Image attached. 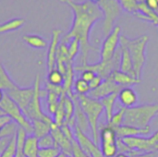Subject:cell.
Returning a JSON list of instances; mask_svg holds the SVG:
<instances>
[{
  "label": "cell",
  "mask_w": 158,
  "mask_h": 157,
  "mask_svg": "<svg viewBox=\"0 0 158 157\" xmlns=\"http://www.w3.org/2000/svg\"><path fill=\"white\" fill-rule=\"evenodd\" d=\"M123 10L131 13H136L138 11V4L135 0H118Z\"/></svg>",
  "instance_id": "d590c367"
},
{
  "label": "cell",
  "mask_w": 158,
  "mask_h": 157,
  "mask_svg": "<svg viewBox=\"0 0 158 157\" xmlns=\"http://www.w3.org/2000/svg\"><path fill=\"white\" fill-rule=\"evenodd\" d=\"M97 6L103 13V32L106 37L114 29V24L123 9L118 0H100Z\"/></svg>",
  "instance_id": "8992f818"
},
{
  "label": "cell",
  "mask_w": 158,
  "mask_h": 157,
  "mask_svg": "<svg viewBox=\"0 0 158 157\" xmlns=\"http://www.w3.org/2000/svg\"><path fill=\"white\" fill-rule=\"evenodd\" d=\"M68 43V53H69V58L71 62H73L74 58L77 56L79 52L81 51V43L78 39L72 38L69 41L67 42Z\"/></svg>",
  "instance_id": "d6a6232c"
},
{
  "label": "cell",
  "mask_w": 158,
  "mask_h": 157,
  "mask_svg": "<svg viewBox=\"0 0 158 157\" xmlns=\"http://www.w3.org/2000/svg\"><path fill=\"white\" fill-rule=\"evenodd\" d=\"M15 154H16V134L12 136L8 146L3 152L0 157H15Z\"/></svg>",
  "instance_id": "74e56055"
},
{
  "label": "cell",
  "mask_w": 158,
  "mask_h": 157,
  "mask_svg": "<svg viewBox=\"0 0 158 157\" xmlns=\"http://www.w3.org/2000/svg\"><path fill=\"white\" fill-rule=\"evenodd\" d=\"M121 28L115 26L112 31L106 37L101 50V62H106L113 58L119 47Z\"/></svg>",
  "instance_id": "8fae6325"
},
{
  "label": "cell",
  "mask_w": 158,
  "mask_h": 157,
  "mask_svg": "<svg viewBox=\"0 0 158 157\" xmlns=\"http://www.w3.org/2000/svg\"><path fill=\"white\" fill-rule=\"evenodd\" d=\"M74 137L82 151L89 157H104L101 152V149L98 145L91 140L85 132H83L77 125L75 126L74 130Z\"/></svg>",
  "instance_id": "7c38bea8"
},
{
  "label": "cell",
  "mask_w": 158,
  "mask_h": 157,
  "mask_svg": "<svg viewBox=\"0 0 158 157\" xmlns=\"http://www.w3.org/2000/svg\"><path fill=\"white\" fill-rule=\"evenodd\" d=\"M22 157H26V156H24V155H23V156H22Z\"/></svg>",
  "instance_id": "816d5d0a"
},
{
  "label": "cell",
  "mask_w": 158,
  "mask_h": 157,
  "mask_svg": "<svg viewBox=\"0 0 158 157\" xmlns=\"http://www.w3.org/2000/svg\"><path fill=\"white\" fill-rule=\"evenodd\" d=\"M22 40L31 47L36 48V49H43L47 47L48 43L47 42L37 34H25L22 37Z\"/></svg>",
  "instance_id": "4316f807"
},
{
  "label": "cell",
  "mask_w": 158,
  "mask_h": 157,
  "mask_svg": "<svg viewBox=\"0 0 158 157\" xmlns=\"http://www.w3.org/2000/svg\"><path fill=\"white\" fill-rule=\"evenodd\" d=\"M64 109H65V123L68 124L75 115V105L72 99L66 95L64 98Z\"/></svg>",
  "instance_id": "f1b7e54d"
},
{
  "label": "cell",
  "mask_w": 158,
  "mask_h": 157,
  "mask_svg": "<svg viewBox=\"0 0 158 157\" xmlns=\"http://www.w3.org/2000/svg\"><path fill=\"white\" fill-rule=\"evenodd\" d=\"M31 124L33 129L32 134L38 139L49 134L51 131V126L53 125V123L51 124L44 120H33L31 121Z\"/></svg>",
  "instance_id": "d4e9b609"
},
{
  "label": "cell",
  "mask_w": 158,
  "mask_h": 157,
  "mask_svg": "<svg viewBox=\"0 0 158 157\" xmlns=\"http://www.w3.org/2000/svg\"><path fill=\"white\" fill-rule=\"evenodd\" d=\"M121 89L122 87L118 86L110 78H108L106 80H104L102 84L97 89L91 91L87 95L93 99L100 101L107 95H110L112 93H118Z\"/></svg>",
  "instance_id": "5bb4252c"
},
{
  "label": "cell",
  "mask_w": 158,
  "mask_h": 157,
  "mask_svg": "<svg viewBox=\"0 0 158 157\" xmlns=\"http://www.w3.org/2000/svg\"><path fill=\"white\" fill-rule=\"evenodd\" d=\"M47 82L55 86H62L64 82V75L57 68H54L48 72Z\"/></svg>",
  "instance_id": "1f68e13d"
},
{
  "label": "cell",
  "mask_w": 158,
  "mask_h": 157,
  "mask_svg": "<svg viewBox=\"0 0 158 157\" xmlns=\"http://www.w3.org/2000/svg\"><path fill=\"white\" fill-rule=\"evenodd\" d=\"M33 86L29 88H20L18 87L11 91L6 92L7 95L21 108L23 113H25L28 108L32 97H33Z\"/></svg>",
  "instance_id": "4fadbf2b"
},
{
  "label": "cell",
  "mask_w": 158,
  "mask_h": 157,
  "mask_svg": "<svg viewBox=\"0 0 158 157\" xmlns=\"http://www.w3.org/2000/svg\"><path fill=\"white\" fill-rule=\"evenodd\" d=\"M74 84V67L72 62L67 65V70L64 74V82H63V90L64 93L69 95L72 92V87Z\"/></svg>",
  "instance_id": "603a6c76"
},
{
  "label": "cell",
  "mask_w": 158,
  "mask_h": 157,
  "mask_svg": "<svg viewBox=\"0 0 158 157\" xmlns=\"http://www.w3.org/2000/svg\"><path fill=\"white\" fill-rule=\"evenodd\" d=\"M116 84H118V86L122 87V88H126V87H131L135 84H139L141 82V80L124 73L120 70H117L115 72L112 73V75L109 77Z\"/></svg>",
  "instance_id": "ac0fdd59"
},
{
  "label": "cell",
  "mask_w": 158,
  "mask_h": 157,
  "mask_svg": "<svg viewBox=\"0 0 158 157\" xmlns=\"http://www.w3.org/2000/svg\"><path fill=\"white\" fill-rule=\"evenodd\" d=\"M62 31L60 30L55 29L52 31V35H51V42L49 43V47H48V51H47V69L48 72L53 70L54 68H56V53H57V49L60 43V35H61Z\"/></svg>",
  "instance_id": "2e32d148"
},
{
  "label": "cell",
  "mask_w": 158,
  "mask_h": 157,
  "mask_svg": "<svg viewBox=\"0 0 158 157\" xmlns=\"http://www.w3.org/2000/svg\"><path fill=\"white\" fill-rule=\"evenodd\" d=\"M39 150L38 138H36L33 134L28 135L23 148V155L26 157H38Z\"/></svg>",
  "instance_id": "44dd1931"
},
{
  "label": "cell",
  "mask_w": 158,
  "mask_h": 157,
  "mask_svg": "<svg viewBox=\"0 0 158 157\" xmlns=\"http://www.w3.org/2000/svg\"><path fill=\"white\" fill-rule=\"evenodd\" d=\"M120 60H121V51H120V48L118 47L115 56L109 61H106V62L100 61L99 63L93 64V65L87 64L85 66H81V65L77 66L74 68V70L82 71L84 69H90V70L94 71L96 75H99L100 77H102L104 80H106L112 75L113 72L119 70Z\"/></svg>",
  "instance_id": "9c48e42d"
},
{
  "label": "cell",
  "mask_w": 158,
  "mask_h": 157,
  "mask_svg": "<svg viewBox=\"0 0 158 157\" xmlns=\"http://www.w3.org/2000/svg\"><path fill=\"white\" fill-rule=\"evenodd\" d=\"M95 76H96V74H95L94 71H92V70H90V69H84V70L81 71V79H82V80H84L85 81H87L88 83H90V82L94 79Z\"/></svg>",
  "instance_id": "ab89813d"
},
{
  "label": "cell",
  "mask_w": 158,
  "mask_h": 157,
  "mask_svg": "<svg viewBox=\"0 0 158 157\" xmlns=\"http://www.w3.org/2000/svg\"><path fill=\"white\" fill-rule=\"evenodd\" d=\"M71 157H89L81 148L77 141L74 139L72 141V155Z\"/></svg>",
  "instance_id": "f35d334b"
},
{
  "label": "cell",
  "mask_w": 158,
  "mask_h": 157,
  "mask_svg": "<svg viewBox=\"0 0 158 157\" xmlns=\"http://www.w3.org/2000/svg\"><path fill=\"white\" fill-rule=\"evenodd\" d=\"M19 87V85H17L14 81H12V79L8 76L6 68H4L2 62L0 61V89L3 91H6L8 92V91H11L13 89H16Z\"/></svg>",
  "instance_id": "cb8c5ba5"
},
{
  "label": "cell",
  "mask_w": 158,
  "mask_h": 157,
  "mask_svg": "<svg viewBox=\"0 0 158 157\" xmlns=\"http://www.w3.org/2000/svg\"><path fill=\"white\" fill-rule=\"evenodd\" d=\"M14 136V135H13ZM11 137H4L0 139V155L3 154V152L6 149V147L8 146L10 141H11Z\"/></svg>",
  "instance_id": "b9f144b4"
},
{
  "label": "cell",
  "mask_w": 158,
  "mask_h": 157,
  "mask_svg": "<svg viewBox=\"0 0 158 157\" xmlns=\"http://www.w3.org/2000/svg\"><path fill=\"white\" fill-rule=\"evenodd\" d=\"M125 111H126V108L124 107H121L118 112L114 113L111 120L109 122H107V126L108 127H111L113 128L114 130L122 126L123 124V120H124V116H125Z\"/></svg>",
  "instance_id": "836d02e7"
},
{
  "label": "cell",
  "mask_w": 158,
  "mask_h": 157,
  "mask_svg": "<svg viewBox=\"0 0 158 157\" xmlns=\"http://www.w3.org/2000/svg\"><path fill=\"white\" fill-rule=\"evenodd\" d=\"M61 154V151L57 147L40 149L38 157H57Z\"/></svg>",
  "instance_id": "8d00e7d4"
},
{
  "label": "cell",
  "mask_w": 158,
  "mask_h": 157,
  "mask_svg": "<svg viewBox=\"0 0 158 157\" xmlns=\"http://www.w3.org/2000/svg\"><path fill=\"white\" fill-rule=\"evenodd\" d=\"M118 99L119 100L122 107L124 108H131L136 105L138 101V96L135 91L131 87L122 88L119 93H118Z\"/></svg>",
  "instance_id": "d6986e66"
},
{
  "label": "cell",
  "mask_w": 158,
  "mask_h": 157,
  "mask_svg": "<svg viewBox=\"0 0 158 157\" xmlns=\"http://www.w3.org/2000/svg\"><path fill=\"white\" fill-rule=\"evenodd\" d=\"M103 81H104V79H103L102 77H100L99 75H96V76L94 77V80L89 83L90 88H91V91L97 89V88L102 84Z\"/></svg>",
  "instance_id": "60d3db41"
},
{
  "label": "cell",
  "mask_w": 158,
  "mask_h": 157,
  "mask_svg": "<svg viewBox=\"0 0 158 157\" xmlns=\"http://www.w3.org/2000/svg\"><path fill=\"white\" fill-rule=\"evenodd\" d=\"M90 1H92L93 3H95V4H97L100 0H90Z\"/></svg>",
  "instance_id": "681fc988"
},
{
  "label": "cell",
  "mask_w": 158,
  "mask_h": 157,
  "mask_svg": "<svg viewBox=\"0 0 158 157\" xmlns=\"http://www.w3.org/2000/svg\"><path fill=\"white\" fill-rule=\"evenodd\" d=\"M57 157H71V156H69V155H66V154H64V153H62L61 152V154L58 155Z\"/></svg>",
  "instance_id": "7dc6e473"
},
{
  "label": "cell",
  "mask_w": 158,
  "mask_h": 157,
  "mask_svg": "<svg viewBox=\"0 0 158 157\" xmlns=\"http://www.w3.org/2000/svg\"><path fill=\"white\" fill-rule=\"evenodd\" d=\"M117 100H118V93H112L100 100L104 107V111L106 112V118L107 122L111 120L114 115V106H115Z\"/></svg>",
  "instance_id": "7402d4cb"
},
{
  "label": "cell",
  "mask_w": 158,
  "mask_h": 157,
  "mask_svg": "<svg viewBox=\"0 0 158 157\" xmlns=\"http://www.w3.org/2000/svg\"><path fill=\"white\" fill-rule=\"evenodd\" d=\"M4 115H5V114H4V113H3V111L0 109V116H4Z\"/></svg>",
  "instance_id": "f907efd6"
},
{
  "label": "cell",
  "mask_w": 158,
  "mask_h": 157,
  "mask_svg": "<svg viewBox=\"0 0 158 157\" xmlns=\"http://www.w3.org/2000/svg\"><path fill=\"white\" fill-rule=\"evenodd\" d=\"M115 157H131L128 154H123V153H118Z\"/></svg>",
  "instance_id": "f6af8a7d"
},
{
  "label": "cell",
  "mask_w": 158,
  "mask_h": 157,
  "mask_svg": "<svg viewBox=\"0 0 158 157\" xmlns=\"http://www.w3.org/2000/svg\"><path fill=\"white\" fill-rule=\"evenodd\" d=\"M67 94H63L60 98L58 106L56 108V113L54 114V123L59 127H61L65 123V109H64V98Z\"/></svg>",
  "instance_id": "f546056e"
},
{
  "label": "cell",
  "mask_w": 158,
  "mask_h": 157,
  "mask_svg": "<svg viewBox=\"0 0 158 157\" xmlns=\"http://www.w3.org/2000/svg\"><path fill=\"white\" fill-rule=\"evenodd\" d=\"M33 97L26 109L24 115L27 117V118L31 122L33 120H44L48 123H54L53 118L44 113L42 105H41V97H42V89H41V81H40V75L37 74L34 79V84H33Z\"/></svg>",
  "instance_id": "52a82bcc"
},
{
  "label": "cell",
  "mask_w": 158,
  "mask_h": 157,
  "mask_svg": "<svg viewBox=\"0 0 158 157\" xmlns=\"http://www.w3.org/2000/svg\"><path fill=\"white\" fill-rule=\"evenodd\" d=\"M0 109L6 116L10 118V119L15 122L18 127L22 128L28 133V135L33 133L31 122L24 115L21 108L7 95L6 93H5L4 98L0 103Z\"/></svg>",
  "instance_id": "5b68a950"
},
{
  "label": "cell",
  "mask_w": 158,
  "mask_h": 157,
  "mask_svg": "<svg viewBox=\"0 0 158 157\" xmlns=\"http://www.w3.org/2000/svg\"><path fill=\"white\" fill-rule=\"evenodd\" d=\"M157 3H158V0H157Z\"/></svg>",
  "instance_id": "f5cc1de1"
},
{
  "label": "cell",
  "mask_w": 158,
  "mask_h": 157,
  "mask_svg": "<svg viewBox=\"0 0 158 157\" xmlns=\"http://www.w3.org/2000/svg\"><path fill=\"white\" fill-rule=\"evenodd\" d=\"M12 122V120L10 119V118H8L7 116L4 115V116H0V134L2 132V130L4 128V126H6V124Z\"/></svg>",
  "instance_id": "ee69618b"
},
{
  "label": "cell",
  "mask_w": 158,
  "mask_h": 157,
  "mask_svg": "<svg viewBox=\"0 0 158 157\" xmlns=\"http://www.w3.org/2000/svg\"><path fill=\"white\" fill-rule=\"evenodd\" d=\"M117 138L118 139H124L129 137H138L142 135H146L151 132V128H145V129H138L135 127L131 126H120L117 129H115Z\"/></svg>",
  "instance_id": "e0dca14e"
},
{
  "label": "cell",
  "mask_w": 158,
  "mask_h": 157,
  "mask_svg": "<svg viewBox=\"0 0 158 157\" xmlns=\"http://www.w3.org/2000/svg\"><path fill=\"white\" fill-rule=\"evenodd\" d=\"M137 2V4H143V3H145V0H135Z\"/></svg>",
  "instance_id": "c3c4849f"
},
{
  "label": "cell",
  "mask_w": 158,
  "mask_h": 157,
  "mask_svg": "<svg viewBox=\"0 0 158 157\" xmlns=\"http://www.w3.org/2000/svg\"><path fill=\"white\" fill-rule=\"evenodd\" d=\"M157 115L158 103L135 105L131 108H126L122 125L145 129L150 127L149 123Z\"/></svg>",
  "instance_id": "3957f363"
},
{
  "label": "cell",
  "mask_w": 158,
  "mask_h": 157,
  "mask_svg": "<svg viewBox=\"0 0 158 157\" xmlns=\"http://www.w3.org/2000/svg\"><path fill=\"white\" fill-rule=\"evenodd\" d=\"M28 133L20 127H18L16 131V154L15 157L23 156V148Z\"/></svg>",
  "instance_id": "83f0119b"
},
{
  "label": "cell",
  "mask_w": 158,
  "mask_h": 157,
  "mask_svg": "<svg viewBox=\"0 0 158 157\" xmlns=\"http://www.w3.org/2000/svg\"><path fill=\"white\" fill-rule=\"evenodd\" d=\"M50 134L53 136L56 146L60 149V151L69 156L72 155V141L69 140L65 134L62 132L61 128L55 123L51 126Z\"/></svg>",
  "instance_id": "9a60e30c"
},
{
  "label": "cell",
  "mask_w": 158,
  "mask_h": 157,
  "mask_svg": "<svg viewBox=\"0 0 158 157\" xmlns=\"http://www.w3.org/2000/svg\"><path fill=\"white\" fill-rule=\"evenodd\" d=\"M67 4L73 12V22L69 32L63 37L62 42L67 43L72 38L79 40L81 43V66L88 64V56L94 47L90 43V33L93 26L103 19V13L97 4L90 0L78 3L74 0H60Z\"/></svg>",
  "instance_id": "6da1fadb"
},
{
  "label": "cell",
  "mask_w": 158,
  "mask_h": 157,
  "mask_svg": "<svg viewBox=\"0 0 158 157\" xmlns=\"http://www.w3.org/2000/svg\"><path fill=\"white\" fill-rule=\"evenodd\" d=\"M123 143L132 151L130 156L138 155L142 154H150L157 152L158 145V131L150 138L138 137H129L122 139Z\"/></svg>",
  "instance_id": "ba28073f"
},
{
  "label": "cell",
  "mask_w": 158,
  "mask_h": 157,
  "mask_svg": "<svg viewBox=\"0 0 158 157\" xmlns=\"http://www.w3.org/2000/svg\"><path fill=\"white\" fill-rule=\"evenodd\" d=\"M148 42H149V36L147 34H143L134 39H130L127 36L121 34L119 40V43L125 45L129 50L130 55L131 56L135 76L137 79L140 80L146 60L145 49Z\"/></svg>",
  "instance_id": "7a4b0ae2"
},
{
  "label": "cell",
  "mask_w": 158,
  "mask_h": 157,
  "mask_svg": "<svg viewBox=\"0 0 158 157\" xmlns=\"http://www.w3.org/2000/svg\"><path fill=\"white\" fill-rule=\"evenodd\" d=\"M119 48L121 51V60H120L119 70L136 78L135 73H134V69H133V64H132L131 56L130 55L129 50L127 49V47L125 45L120 44V43H119Z\"/></svg>",
  "instance_id": "ffe728a7"
},
{
  "label": "cell",
  "mask_w": 158,
  "mask_h": 157,
  "mask_svg": "<svg viewBox=\"0 0 158 157\" xmlns=\"http://www.w3.org/2000/svg\"><path fill=\"white\" fill-rule=\"evenodd\" d=\"M24 24H25V19L22 18L11 19L7 21L0 24V34L17 31V30L20 29Z\"/></svg>",
  "instance_id": "484cf974"
},
{
  "label": "cell",
  "mask_w": 158,
  "mask_h": 157,
  "mask_svg": "<svg viewBox=\"0 0 158 157\" xmlns=\"http://www.w3.org/2000/svg\"><path fill=\"white\" fill-rule=\"evenodd\" d=\"M38 145L40 149H45V148H53L57 147L56 144V142L53 138V136L49 133L40 139H38ZM58 148V147H57Z\"/></svg>",
  "instance_id": "e575fe53"
},
{
  "label": "cell",
  "mask_w": 158,
  "mask_h": 157,
  "mask_svg": "<svg viewBox=\"0 0 158 157\" xmlns=\"http://www.w3.org/2000/svg\"><path fill=\"white\" fill-rule=\"evenodd\" d=\"M80 105L84 112L90 126L93 141L98 144L99 142V118L104 112V107L99 100L93 99L88 95H77Z\"/></svg>",
  "instance_id": "277c9868"
},
{
  "label": "cell",
  "mask_w": 158,
  "mask_h": 157,
  "mask_svg": "<svg viewBox=\"0 0 158 157\" xmlns=\"http://www.w3.org/2000/svg\"><path fill=\"white\" fill-rule=\"evenodd\" d=\"M146 6L152 11L158 13V3L157 0H145Z\"/></svg>",
  "instance_id": "7bdbcfd3"
},
{
  "label": "cell",
  "mask_w": 158,
  "mask_h": 157,
  "mask_svg": "<svg viewBox=\"0 0 158 157\" xmlns=\"http://www.w3.org/2000/svg\"><path fill=\"white\" fill-rule=\"evenodd\" d=\"M100 142H101V152L104 157H115L118 153L117 146V134L113 128L108 127L107 125L103 127L100 130L99 134Z\"/></svg>",
  "instance_id": "30bf717a"
},
{
  "label": "cell",
  "mask_w": 158,
  "mask_h": 157,
  "mask_svg": "<svg viewBox=\"0 0 158 157\" xmlns=\"http://www.w3.org/2000/svg\"><path fill=\"white\" fill-rule=\"evenodd\" d=\"M4 95H5V93H4L3 91L0 89V103H1V101L3 100V98H4Z\"/></svg>",
  "instance_id": "bcb514c9"
},
{
  "label": "cell",
  "mask_w": 158,
  "mask_h": 157,
  "mask_svg": "<svg viewBox=\"0 0 158 157\" xmlns=\"http://www.w3.org/2000/svg\"><path fill=\"white\" fill-rule=\"evenodd\" d=\"M73 89H74L75 94L77 95H87L91 92L89 83L81 78L74 81Z\"/></svg>",
  "instance_id": "4dcf8cb0"
}]
</instances>
